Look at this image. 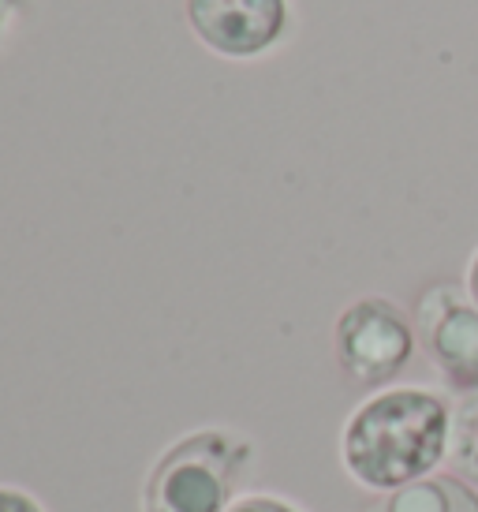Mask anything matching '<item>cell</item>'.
<instances>
[{
    "label": "cell",
    "mask_w": 478,
    "mask_h": 512,
    "mask_svg": "<svg viewBox=\"0 0 478 512\" xmlns=\"http://www.w3.org/2000/svg\"><path fill=\"white\" fill-rule=\"evenodd\" d=\"M452 400L430 385H389L363 397L340 430V464L355 486L393 494L449 464Z\"/></svg>",
    "instance_id": "obj_1"
},
{
    "label": "cell",
    "mask_w": 478,
    "mask_h": 512,
    "mask_svg": "<svg viewBox=\"0 0 478 512\" xmlns=\"http://www.w3.org/2000/svg\"><path fill=\"white\" fill-rule=\"evenodd\" d=\"M251 464L254 445L243 434L195 430L157 456L142 486V512H228Z\"/></svg>",
    "instance_id": "obj_2"
},
{
    "label": "cell",
    "mask_w": 478,
    "mask_h": 512,
    "mask_svg": "<svg viewBox=\"0 0 478 512\" xmlns=\"http://www.w3.org/2000/svg\"><path fill=\"white\" fill-rule=\"evenodd\" d=\"M415 348V322L389 296L352 299L333 322V352L344 378L370 393L389 389L415 359Z\"/></svg>",
    "instance_id": "obj_3"
},
{
    "label": "cell",
    "mask_w": 478,
    "mask_h": 512,
    "mask_svg": "<svg viewBox=\"0 0 478 512\" xmlns=\"http://www.w3.org/2000/svg\"><path fill=\"white\" fill-rule=\"evenodd\" d=\"M415 337L449 397L478 393V307L464 281H434L411 307Z\"/></svg>",
    "instance_id": "obj_4"
},
{
    "label": "cell",
    "mask_w": 478,
    "mask_h": 512,
    "mask_svg": "<svg viewBox=\"0 0 478 512\" xmlns=\"http://www.w3.org/2000/svg\"><path fill=\"white\" fill-rule=\"evenodd\" d=\"M183 19L202 49L221 60H258L288 38V0H183Z\"/></svg>",
    "instance_id": "obj_5"
},
{
    "label": "cell",
    "mask_w": 478,
    "mask_h": 512,
    "mask_svg": "<svg viewBox=\"0 0 478 512\" xmlns=\"http://www.w3.org/2000/svg\"><path fill=\"white\" fill-rule=\"evenodd\" d=\"M378 512H478V486L456 471H437L430 479L385 494Z\"/></svg>",
    "instance_id": "obj_6"
},
{
    "label": "cell",
    "mask_w": 478,
    "mask_h": 512,
    "mask_svg": "<svg viewBox=\"0 0 478 512\" xmlns=\"http://www.w3.org/2000/svg\"><path fill=\"white\" fill-rule=\"evenodd\" d=\"M449 468L471 486H478V393L452 400Z\"/></svg>",
    "instance_id": "obj_7"
},
{
    "label": "cell",
    "mask_w": 478,
    "mask_h": 512,
    "mask_svg": "<svg viewBox=\"0 0 478 512\" xmlns=\"http://www.w3.org/2000/svg\"><path fill=\"white\" fill-rule=\"evenodd\" d=\"M228 512H303L296 501L277 498V494H243L228 505Z\"/></svg>",
    "instance_id": "obj_8"
},
{
    "label": "cell",
    "mask_w": 478,
    "mask_h": 512,
    "mask_svg": "<svg viewBox=\"0 0 478 512\" xmlns=\"http://www.w3.org/2000/svg\"><path fill=\"white\" fill-rule=\"evenodd\" d=\"M0 512H45V505L19 486L0 483Z\"/></svg>",
    "instance_id": "obj_9"
},
{
    "label": "cell",
    "mask_w": 478,
    "mask_h": 512,
    "mask_svg": "<svg viewBox=\"0 0 478 512\" xmlns=\"http://www.w3.org/2000/svg\"><path fill=\"white\" fill-rule=\"evenodd\" d=\"M30 12V0H0V49L8 45L15 27L23 23V15Z\"/></svg>",
    "instance_id": "obj_10"
},
{
    "label": "cell",
    "mask_w": 478,
    "mask_h": 512,
    "mask_svg": "<svg viewBox=\"0 0 478 512\" xmlns=\"http://www.w3.org/2000/svg\"><path fill=\"white\" fill-rule=\"evenodd\" d=\"M464 288L478 307V247H475V255H471V262H467V270H464Z\"/></svg>",
    "instance_id": "obj_11"
}]
</instances>
